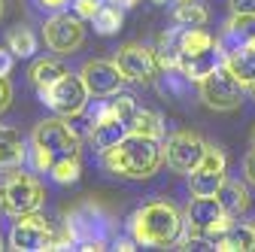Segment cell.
I'll use <instances>...</instances> for the list:
<instances>
[{
  "instance_id": "6da1fadb",
  "label": "cell",
  "mask_w": 255,
  "mask_h": 252,
  "mask_svg": "<svg viewBox=\"0 0 255 252\" xmlns=\"http://www.w3.org/2000/svg\"><path fill=\"white\" fill-rule=\"evenodd\" d=\"M164 161V146L158 137H146V134H128L125 140H119L116 146L101 152V164L104 170H110L113 176H125V179H149L158 173Z\"/></svg>"
},
{
  "instance_id": "44dd1931",
  "label": "cell",
  "mask_w": 255,
  "mask_h": 252,
  "mask_svg": "<svg viewBox=\"0 0 255 252\" xmlns=\"http://www.w3.org/2000/svg\"><path fill=\"white\" fill-rule=\"evenodd\" d=\"M210 21V9L201 0H176L173 3V24L176 27H204Z\"/></svg>"
},
{
  "instance_id": "cb8c5ba5",
  "label": "cell",
  "mask_w": 255,
  "mask_h": 252,
  "mask_svg": "<svg viewBox=\"0 0 255 252\" xmlns=\"http://www.w3.org/2000/svg\"><path fill=\"white\" fill-rule=\"evenodd\" d=\"M128 128H131L134 134H146V137H158V140H161L164 119H161V113H155V110H140L137 107V113L131 116V122H128Z\"/></svg>"
},
{
  "instance_id": "74e56055",
  "label": "cell",
  "mask_w": 255,
  "mask_h": 252,
  "mask_svg": "<svg viewBox=\"0 0 255 252\" xmlns=\"http://www.w3.org/2000/svg\"><path fill=\"white\" fill-rule=\"evenodd\" d=\"M252 146H255V131H252Z\"/></svg>"
},
{
  "instance_id": "8fae6325",
  "label": "cell",
  "mask_w": 255,
  "mask_h": 252,
  "mask_svg": "<svg viewBox=\"0 0 255 252\" xmlns=\"http://www.w3.org/2000/svg\"><path fill=\"white\" fill-rule=\"evenodd\" d=\"M85 18H79L76 12H58L52 15L46 24H43V37H46V46L55 52V55H73L82 40H85V27H82Z\"/></svg>"
},
{
  "instance_id": "f35d334b",
  "label": "cell",
  "mask_w": 255,
  "mask_h": 252,
  "mask_svg": "<svg viewBox=\"0 0 255 252\" xmlns=\"http://www.w3.org/2000/svg\"><path fill=\"white\" fill-rule=\"evenodd\" d=\"M155 3H164V0H155Z\"/></svg>"
},
{
  "instance_id": "ac0fdd59",
  "label": "cell",
  "mask_w": 255,
  "mask_h": 252,
  "mask_svg": "<svg viewBox=\"0 0 255 252\" xmlns=\"http://www.w3.org/2000/svg\"><path fill=\"white\" fill-rule=\"evenodd\" d=\"M222 67H225L240 85H252L255 82V46H240V49L225 52Z\"/></svg>"
},
{
  "instance_id": "e575fe53",
  "label": "cell",
  "mask_w": 255,
  "mask_h": 252,
  "mask_svg": "<svg viewBox=\"0 0 255 252\" xmlns=\"http://www.w3.org/2000/svg\"><path fill=\"white\" fill-rule=\"evenodd\" d=\"M113 3H119V6H137L140 0H113Z\"/></svg>"
},
{
  "instance_id": "52a82bcc",
  "label": "cell",
  "mask_w": 255,
  "mask_h": 252,
  "mask_svg": "<svg viewBox=\"0 0 255 252\" xmlns=\"http://www.w3.org/2000/svg\"><path fill=\"white\" fill-rule=\"evenodd\" d=\"M225 170H228V161H225V152L219 146L207 143V152L201 164L188 173V192L191 198H216V192L225 182Z\"/></svg>"
},
{
  "instance_id": "7402d4cb",
  "label": "cell",
  "mask_w": 255,
  "mask_h": 252,
  "mask_svg": "<svg viewBox=\"0 0 255 252\" xmlns=\"http://www.w3.org/2000/svg\"><path fill=\"white\" fill-rule=\"evenodd\" d=\"M219 46V40L204 27H179V55H198Z\"/></svg>"
},
{
  "instance_id": "1f68e13d",
  "label": "cell",
  "mask_w": 255,
  "mask_h": 252,
  "mask_svg": "<svg viewBox=\"0 0 255 252\" xmlns=\"http://www.w3.org/2000/svg\"><path fill=\"white\" fill-rule=\"evenodd\" d=\"M243 173H246V182H252V185H255V149L243 158Z\"/></svg>"
},
{
  "instance_id": "5bb4252c",
  "label": "cell",
  "mask_w": 255,
  "mask_h": 252,
  "mask_svg": "<svg viewBox=\"0 0 255 252\" xmlns=\"http://www.w3.org/2000/svg\"><path fill=\"white\" fill-rule=\"evenodd\" d=\"M79 76H82V82L88 85L91 98H110V94H116V91L122 88V82H128L125 73H122V67L116 64V61H104V58L85 61L82 70H79Z\"/></svg>"
},
{
  "instance_id": "d590c367",
  "label": "cell",
  "mask_w": 255,
  "mask_h": 252,
  "mask_svg": "<svg viewBox=\"0 0 255 252\" xmlns=\"http://www.w3.org/2000/svg\"><path fill=\"white\" fill-rule=\"evenodd\" d=\"M0 15H3V0H0Z\"/></svg>"
},
{
  "instance_id": "f1b7e54d",
  "label": "cell",
  "mask_w": 255,
  "mask_h": 252,
  "mask_svg": "<svg viewBox=\"0 0 255 252\" xmlns=\"http://www.w3.org/2000/svg\"><path fill=\"white\" fill-rule=\"evenodd\" d=\"M101 6H104V0H73L76 15H79V18H88V21L101 12Z\"/></svg>"
},
{
  "instance_id": "7c38bea8",
  "label": "cell",
  "mask_w": 255,
  "mask_h": 252,
  "mask_svg": "<svg viewBox=\"0 0 255 252\" xmlns=\"http://www.w3.org/2000/svg\"><path fill=\"white\" fill-rule=\"evenodd\" d=\"M204 152H207V140L201 134H195V131H176L164 143V161L176 173H191L201 164Z\"/></svg>"
},
{
  "instance_id": "8d00e7d4",
  "label": "cell",
  "mask_w": 255,
  "mask_h": 252,
  "mask_svg": "<svg viewBox=\"0 0 255 252\" xmlns=\"http://www.w3.org/2000/svg\"><path fill=\"white\" fill-rule=\"evenodd\" d=\"M249 88H252V94H255V82H252V85H249Z\"/></svg>"
},
{
  "instance_id": "d6a6232c",
  "label": "cell",
  "mask_w": 255,
  "mask_h": 252,
  "mask_svg": "<svg viewBox=\"0 0 255 252\" xmlns=\"http://www.w3.org/2000/svg\"><path fill=\"white\" fill-rule=\"evenodd\" d=\"M231 9H234V12L255 15V0H231Z\"/></svg>"
},
{
  "instance_id": "e0dca14e",
  "label": "cell",
  "mask_w": 255,
  "mask_h": 252,
  "mask_svg": "<svg viewBox=\"0 0 255 252\" xmlns=\"http://www.w3.org/2000/svg\"><path fill=\"white\" fill-rule=\"evenodd\" d=\"M219 252H252L255 249V222H231L213 243Z\"/></svg>"
},
{
  "instance_id": "30bf717a",
  "label": "cell",
  "mask_w": 255,
  "mask_h": 252,
  "mask_svg": "<svg viewBox=\"0 0 255 252\" xmlns=\"http://www.w3.org/2000/svg\"><path fill=\"white\" fill-rule=\"evenodd\" d=\"M30 143L46 149L52 158H64V155H79V134L70 128L67 122L61 119H43L37 128H34V137Z\"/></svg>"
},
{
  "instance_id": "3957f363",
  "label": "cell",
  "mask_w": 255,
  "mask_h": 252,
  "mask_svg": "<svg viewBox=\"0 0 255 252\" xmlns=\"http://www.w3.org/2000/svg\"><path fill=\"white\" fill-rule=\"evenodd\" d=\"M43 204H46V188L30 173L9 167V173L0 179V210L15 219L24 213H37Z\"/></svg>"
},
{
  "instance_id": "d4e9b609",
  "label": "cell",
  "mask_w": 255,
  "mask_h": 252,
  "mask_svg": "<svg viewBox=\"0 0 255 252\" xmlns=\"http://www.w3.org/2000/svg\"><path fill=\"white\" fill-rule=\"evenodd\" d=\"M122 9H125V6H119V3H104L101 12L91 18L94 30H98L101 37H113V34H119V27H122V21H125V12H122Z\"/></svg>"
},
{
  "instance_id": "484cf974",
  "label": "cell",
  "mask_w": 255,
  "mask_h": 252,
  "mask_svg": "<svg viewBox=\"0 0 255 252\" xmlns=\"http://www.w3.org/2000/svg\"><path fill=\"white\" fill-rule=\"evenodd\" d=\"M6 46L12 49L15 58H30L37 52V37H34V30L24 27V24H15L9 34H6Z\"/></svg>"
},
{
  "instance_id": "4dcf8cb0",
  "label": "cell",
  "mask_w": 255,
  "mask_h": 252,
  "mask_svg": "<svg viewBox=\"0 0 255 252\" xmlns=\"http://www.w3.org/2000/svg\"><path fill=\"white\" fill-rule=\"evenodd\" d=\"M9 101H12V85L6 76H0V113L9 107Z\"/></svg>"
},
{
  "instance_id": "9c48e42d",
  "label": "cell",
  "mask_w": 255,
  "mask_h": 252,
  "mask_svg": "<svg viewBox=\"0 0 255 252\" xmlns=\"http://www.w3.org/2000/svg\"><path fill=\"white\" fill-rule=\"evenodd\" d=\"M198 85H201V101L216 113H228V110H237L243 104V85L225 67H219L216 73H210Z\"/></svg>"
},
{
  "instance_id": "5b68a950",
  "label": "cell",
  "mask_w": 255,
  "mask_h": 252,
  "mask_svg": "<svg viewBox=\"0 0 255 252\" xmlns=\"http://www.w3.org/2000/svg\"><path fill=\"white\" fill-rule=\"evenodd\" d=\"M40 98H43V104H46L52 113H58V116H64V119H76V116L85 110L91 91H88V85L82 82L79 73H64L55 85H49V88L40 94Z\"/></svg>"
},
{
  "instance_id": "d6986e66",
  "label": "cell",
  "mask_w": 255,
  "mask_h": 252,
  "mask_svg": "<svg viewBox=\"0 0 255 252\" xmlns=\"http://www.w3.org/2000/svg\"><path fill=\"white\" fill-rule=\"evenodd\" d=\"M27 155L30 152L24 146V137L15 128H9V125H0V167L3 170L18 167V164H24Z\"/></svg>"
},
{
  "instance_id": "ab89813d",
  "label": "cell",
  "mask_w": 255,
  "mask_h": 252,
  "mask_svg": "<svg viewBox=\"0 0 255 252\" xmlns=\"http://www.w3.org/2000/svg\"><path fill=\"white\" fill-rule=\"evenodd\" d=\"M0 249H3V246H0Z\"/></svg>"
},
{
  "instance_id": "8992f818",
  "label": "cell",
  "mask_w": 255,
  "mask_h": 252,
  "mask_svg": "<svg viewBox=\"0 0 255 252\" xmlns=\"http://www.w3.org/2000/svg\"><path fill=\"white\" fill-rule=\"evenodd\" d=\"M55 243V225L37 210V213H24L15 216V225L9 231V246L18 252H43L52 249Z\"/></svg>"
},
{
  "instance_id": "ffe728a7",
  "label": "cell",
  "mask_w": 255,
  "mask_h": 252,
  "mask_svg": "<svg viewBox=\"0 0 255 252\" xmlns=\"http://www.w3.org/2000/svg\"><path fill=\"white\" fill-rule=\"evenodd\" d=\"M216 198H219L222 210H225L231 219L249 210V188H246L240 179H228V176H225V182H222V188L216 192Z\"/></svg>"
},
{
  "instance_id": "277c9868",
  "label": "cell",
  "mask_w": 255,
  "mask_h": 252,
  "mask_svg": "<svg viewBox=\"0 0 255 252\" xmlns=\"http://www.w3.org/2000/svg\"><path fill=\"white\" fill-rule=\"evenodd\" d=\"M228 225H231V216L222 210L219 198H195L185 210V234L207 240L210 246Z\"/></svg>"
},
{
  "instance_id": "7a4b0ae2",
  "label": "cell",
  "mask_w": 255,
  "mask_h": 252,
  "mask_svg": "<svg viewBox=\"0 0 255 252\" xmlns=\"http://www.w3.org/2000/svg\"><path fill=\"white\" fill-rule=\"evenodd\" d=\"M128 228H131V237L140 246L167 249V246H173L182 237V231H185V216L170 201H149V204H143L131 216Z\"/></svg>"
},
{
  "instance_id": "603a6c76",
  "label": "cell",
  "mask_w": 255,
  "mask_h": 252,
  "mask_svg": "<svg viewBox=\"0 0 255 252\" xmlns=\"http://www.w3.org/2000/svg\"><path fill=\"white\" fill-rule=\"evenodd\" d=\"M64 73H67V70H64L61 64H58V61H52V58H40V61H34V67H30V82H34V88L43 94L49 85H55Z\"/></svg>"
},
{
  "instance_id": "4316f807",
  "label": "cell",
  "mask_w": 255,
  "mask_h": 252,
  "mask_svg": "<svg viewBox=\"0 0 255 252\" xmlns=\"http://www.w3.org/2000/svg\"><path fill=\"white\" fill-rule=\"evenodd\" d=\"M82 173V164H79V155H64V158H55L52 167H49V176L58 182V185H73Z\"/></svg>"
},
{
  "instance_id": "4fadbf2b",
  "label": "cell",
  "mask_w": 255,
  "mask_h": 252,
  "mask_svg": "<svg viewBox=\"0 0 255 252\" xmlns=\"http://www.w3.org/2000/svg\"><path fill=\"white\" fill-rule=\"evenodd\" d=\"M88 134H91L94 149L104 152V149L116 146L119 140H125L128 134H131V128H128V122L122 116L113 113L110 101H101L98 107H94V113H91V128H88Z\"/></svg>"
},
{
  "instance_id": "9a60e30c",
  "label": "cell",
  "mask_w": 255,
  "mask_h": 252,
  "mask_svg": "<svg viewBox=\"0 0 255 252\" xmlns=\"http://www.w3.org/2000/svg\"><path fill=\"white\" fill-rule=\"evenodd\" d=\"M222 61H225V52L219 46H213V49L198 52V55H179V70L185 73V79L201 82V79H207L210 73H216L222 67Z\"/></svg>"
},
{
  "instance_id": "f546056e",
  "label": "cell",
  "mask_w": 255,
  "mask_h": 252,
  "mask_svg": "<svg viewBox=\"0 0 255 252\" xmlns=\"http://www.w3.org/2000/svg\"><path fill=\"white\" fill-rule=\"evenodd\" d=\"M12 64H15V55L9 46H0V76H9L12 73Z\"/></svg>"
},
{
  "instance_id": "83f0119b",
  "label": "cell",
  "mask_w": 255,
  "mask_h": 252,
  "mask_svg": "<svg viewBox=\"0 0 255 252\" xmlns=\"http://www.w3.org/2000/svg\"><path fill=\"white\" fill-rule=\"evenodd\" d=\"M110 107H113V113L122 116L125 122H131V116L137 113V101L131 98V94H122V91L110 94Z\"/></svg>"
},
{
  "instance_id": "836d02e7",
  "label": "cell",
  "mask_w": 255,
  "mask_h": 252,
  "mask_svg": "<svg viewBox=\"0 0 255 252\" xmlns=\"http://www.w3.org/2000/svg\"><path fill=\"white\" fill-rule=\"evenodd\" d=\"M37 3H40L43 9H52V12H58V9H64V6H67V0H37Z\"/></svg>"
},
{
  "instance_id": "2e32d148",
  "label": "cell",
  "mask_w": 255,
  "mask_h": 252,
  "mask_svg": "<svg viewBox=\"0 0 255 252\" xmlns=\"http://www.w3.org/2000/svg\"><path fill=\"white\" fill-rule=\"evenodd\" d=\"M240 46H255V15H246V12H234L219 37L222 52H231Z\"/></svg>"
},
{
  "instance_id": "ba28073f",
  "label": "cell",
  "mask_w": 255,
  "mask_h": 252,
  "mask_svg": "<svg viewBox=\"0 0 255 252\" xmlns=\"http://www.w3.org/2000/svg\"><path fill=\"white\" fill-rule=\"evenodd\" d=\"M116 64L122 67L128 82H137V85L155 82L158 70H161V64H158V52L152 46H143V43H125L119 49V55H116Z\"/></svg>"
}]
</instances>
